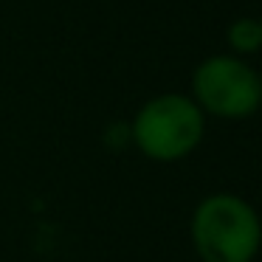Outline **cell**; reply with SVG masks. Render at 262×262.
Wrapping results in <instances>:
<instances>
[{
	"mask_svg": "<svg viewBox=\"0 0 262 262\" xmlns=\"http://www.w3.org/2000/svg\"><path fill=\"white\" fill-rule=\"evenodd\" d=\"M200 262H254L262 251V217L254 203L234 192H211L189 220Z\"/></svg>",
	"mask_w": 262,
	"mask_h": 262,
	"instance_id": "cell-1",
	"label": "cell"
},
{
	"mask_svg": "<svg viewBox=\"0 0 262 262\" xmlns=\"http://www.w3.org/2000/svg\"><path fill=\"white\" fill-rule=\"evenodd\" d=\"M206 116L189 93L166 91L147 99L130 119L133 147L155 164H178L203 144Z\"/></svg>",
	"mask_w": 262,
	"mask_h": 262,
	"instance_id": "cell-2",
	"label": "cell"
},
{
	"mask_svg": "<svg viewBox=\"0 0 262 262\" xmlns=\"http://www.w3.org/2000/svg\"><path fill=\"white\" fill-rule=\"evenodd\" d=\"M192 102L206 119L243 121L259 113L262 88L259 71L234 54H211L192 71Z\"/></svg>",
	"mask_w": 262,
	"mask_h": 262,
	"instance_id": "cell-3",
	"label": "cell"
},
{
	"mask_svg": "<svg viewBox=\"0 0 262 262\" xmlns=\"http://www.w3.org/2000/svg\"><path fill=\"white\" fill-rule=\"evenodd\" d=\"M226 46L234 57H254L262 51V23L259 17H237L226 29Z\"/></svg>",
	"mask_w": 262,
	"mask_h": 262,
	"instance_id": "cell-4",
	"label": "cell"
},
{
	"mask_svg": "<svg viewBox=\"0 0 262 262\" xmlns=\"http://www.w3.org/2000/svg\"><path fill=\"white\" fill-rule=\"evenodd\" d=\"M104 144L107 149H124L133 147V138H130V121H113V124L104 130Z\"/></svg>",
	"mask_w": 262,
	"mask_h": 262,
	"instance_id": "cell-5",
	"label": "cell"
},
{
	"mask_svg": "<svg viewBox=\"0 0 262 262\" xmlns=\"http://www.w3.org/2000/svg\"><path fill=\"white\" fill-rule=\"evenodd\" d=\"M259 88H262V71H259Z\"/></svg>",
	"mask_w": 262,
	"mask_h": 262,
	"instance_id": "cell-6",
	"label": "cell"
},
{
	"mask_svg": "<svg viewBox=\"0 0 262 262\" xmlns=\"http://www.w3.org/2000/svg\"><path fill=\"white\" fill-rule=\"evenodd\" d=\"M259 23H262V14H259Z\"/></svg>",
	"mask_w": 262,
	"mask_h": 262,
	"instance_id": "cell-7",
	"label": "cell"
}]
</instances>
